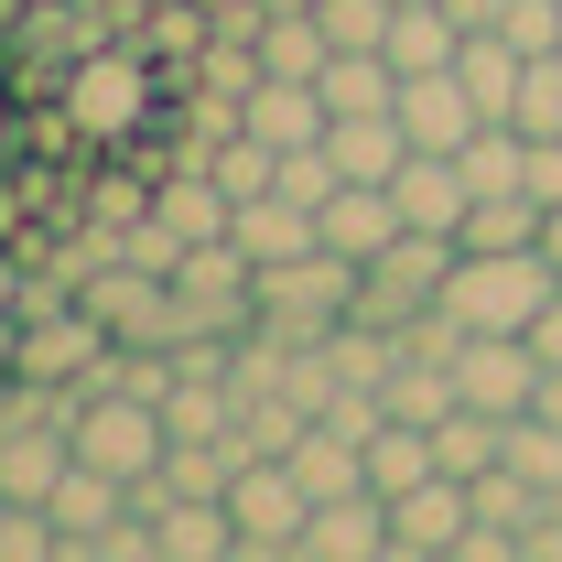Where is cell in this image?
<instances>
[{
    "mask_svg": "<svg viewBox=\"0 0 562 562\" xmlns=\"http://www.w3.org/2000/svg\"><path fill=\"white\" fill-rule=\"evenodd\" d=\"M541 216H552L541 195H476L454 238H465V249H541Z\"/></svg>",
    "mask_w": 562,
    "mask_h": 562,
    "instance_id": "cell-22",
    "label": "cell"
},
{
    "mask_svg": "<svg viewBox=\"0 0 562 562\" xmlns=\"http://www.w3.org/2000/svg\"><path fill=\"white\" fill-rule=\"evenodd\" d=\"M76 465V443H66V422L55 412H0V497H55V476Z\"/></svg>",
    "mask_w": 562,
    "mask_h": 562,
    "instance_id": "cell-11",
    "label": "cell"
},
{
    "mask_svg": "<svg viewBox=\"0 0 562 562\" xmlns=\"http://www.w3.org/2000/svg\"><path fill=\"white\" fill-rule=\"evenodd\" d=\"M66 443H76V465H98V476L140 487V476H162V454H173V422H162V401H140V390L87 379V390H76Z\"/></svg>",
    "mask_w": 562,
    "mask_h": 562,
    "instance_id": "cell-2",
    "label": "cell"
},
{
    "mask_svg": "<svg viewBox=\"0 0 562 562\" xmlns=\"http://www.w3.org/2000/svg\"><path fill=\"white\" fill-rule=\"evenodd\" d=\"M508 422L519 412H476V401H454V412L432 422V454H443V476H487V465H508Z\"/></svg>",
    "mask_w": 562,
    "mask_h": 562,
    "instance_id": "cell-18",
    "label": "cell"
},
{
    "mask_svg": "<svg viewBox=\"0 0 562 562\" xmlns=\"http://www.w3.org/2000/svg\"><path fill=\"white\" fill-rule=\"evenodd\" d=\"M292 476L314 497H347V487H368V443L336 432V422H303V432H292Z\"/></svg>",
    "mask_w": 562,
    "mask_h": 562,
    "instance_id": "cell-19",
    "label": "cell"
},
{
    "mask_svg": "<svg viewBox=\"0 0 562 562\" xmlns=\"http://www.w3.org/2000/svg\"><path fill=\"white\" fill-rule=\"evenodd\" d=\"M530 195L562 206V140H530Z\"/></svg>",
    "mask_w": 562,
    "mask_h": 562,
    "instance_id": "cell-28",
    "label": "cell"
},
{
    "mask_svg": "<svg viewBox=\"0 0 562 562\" xmlns=\"http://www.w3.org/2000/svg\"><path fill=\"white\" fill-rule=\"evenodd\" d=\"M227 238L249 249V271H271V260H303V249H325V238H314V206H303V195H281V184L238 195V206H227Z\"/></svg>",
    "mask_w": 562,
    "mask_h": 562,
    "instance_id": "cell-13",
    "label": "cell"
},
{
    "mask_svg": "<svg viewBox=\"0 0 562 562\" xmlns=\"http://www.w3.org/2000/svg\"><path fill=\"white\" fill-rule=\"evenodd\" d=\"M325 162H336L347 184H390V173L412 162V131H401L390 109H347V120H325Z\"/></svg>",
    "mask_w": 562,
    "mask_h": 562,
    "instance_id": "cell-15",
    "label": "cell"
},
{
    "mask_svg": "<svg viewBox=\"0 0 562 562\" xmlns=\"http://www.w3.org/2000/svg\"><path fill=\"white\" fill-rule=\"evenodd\" d=\"M497 33H508L519 55H552V44H562V0H508V11H497Z\"/></svg>",
    "mask_w": 562,
    "mask_h": 562,
    "instance_id": "cell-27",
    "label": "cell"
},
{
    "mask_svg": "<svg viewBox=\"0 0 562 562\" xmlns=\"http://www.w3.org/2000/svg\"><path fill=\"white\" fill-rule=\"evenodd\" d=\"M0 412H11V368H0Z\"/></svg>",
    "mask_w": 562,
    "mask_h": 562,
    "instance_id": "cell-33",
    "label": "cell"
},
{
    "mask_svg": "<svg viewBox=\"0 0 562 562\" xmlns=\"http://www.w3.org/2000/svg\"><path fill=\"white\" fill-rule=\"evenodd\" d=\"M422 476H443V454H432V422H379V432H368V487L401 497V487H422Z\"/></svg>",
    "mask_w": 562,
    "mask_h": 562,
    "instance_id": "cell-21",
    "label": "cell"
},
{
    "mask_svg": "<svg viewBox=\"0 0 562 562\" xmlns=\"http://www.w3.org/2000/svg\"><path fill=\"white\" fill-rule=\"evenodd\" d=\"M562 292L552 249H454V271H443V314L465 325V336H530V314Z\"/></svg>",
    "mask_w": 562,
    "mask_h": 562,
    "instance_id": "cell-1",
    "label": "cell"
},
{
    "mask_svg": "<svg viewBox=\"0 0 562 562\" xmlns=\"http://www.w3.org/2000/svg\"><path fill=\"white\" fill-rule=\"evenodd\" d=\"M314 238H325L336 260H357V271H368V260L401 238V195H390V184H336V195L314 206Z\"/></svg>",
    "mask_w": 562,
    "mask_h": 562,
    "instance_id": "cell-12",
    "label": "cell"
},
{
    "mask_svg": "<svg viewBox=\"0 0 562 562\" xmlns=\"http://www.w3.org/2000/svg\"><path fill=\"white\" fill-rule=\"evenodd\" d=\"M443 11H454V22L476 33V22H497V11H508V0H443Z\"/></svg>",
    "mask_w": 562,
    "mask_h": 562,
    "instance_id": "cell-31",
    "label": "cell"
},
{
    "mask_svg": "<svg viewBox=\"0 0 562 562\" xmlns=\"http://www.w3.org/2000/svg\"><path fill=\"white\" fill-rule=\"evenodd\" d=\"M454 249H465V238H443V227H401V238H390V249L357 271V314L401 336L412 314H432V303H443V271H454Z\"/></svg>",
    "mask_w": 562,
    "mask_h": 562,
    "instance_id": "cell-3",
    "label": "cell"
},
{
    "mask_svg": "<svg viewBox=\"0 0 562 562\" xmlns=\"http://www.w3.org/2000/svg\"><path fill=\"white\" fill-rule=\"evenodd\" d=\"M465 519H476L465 476H422V487H401V497H390V562H454Z\"/></svg>",
    "mask_w": 562,
    "mask_h": 562,
    "instance_id": "cell-6",
    "label": "cell"
},
{
    "mask_svg": "<svg viewBox=\"0 0 562 562\" xmlns=\"http://www.w3.org/2000/svg\"><path fill=\"white\" fill-rule=\"evenodd\" d=\"M541 249H552V271H562V206H552V216H541Z\"/></svg>",
    "mask_w": 562,
    "mask_h": 562,
    "instance_id": "cell-32",
    "label": "cell"
},
{
    "mask_svg": "<svg viewBox=\"0 0 562 562\" xmlns=\"http://www.w3.org/2000/svg\"><path fill=\"white\" fill-rule=\"evenodd\" d=\"M530 412H541V422H562V368H541V390H530Z\"/></svg>",
    "mask_w": 562,
    "mask_h": 562,
    "instance_id": "cell-30",
    "label": "cell"
},
{
    "mask_svg": "<svg viewBox=\"0 0 562 562\" xmlns=\"http://www.w3.org/2000/svg\"><path fill=\"white\" fill-rule=\"evenodd\" d=\"M454 44H465V22H454L443 0H401V11H390V44H379V55H390L401 76H422V66H454Z\"/></svg>",
    "mask_w": 562,
    "mask_h": 562,
    "instance_id": "cell-20",
    "label": "cell"
},
{
    "mask_svg": "<svg viewBox=\"0 0 562 562\" xmlns=\"http://www.w3.org/2000/svg\"><path fill=\"white\" fill-rule=\"evenodd\" d=\"M151 541H162V562H238V519H227V497H162Z\"/></svg>",
    "mask_w": 562,
    "mask_h": 562,
    "instance_id": "cell-16",
    "label": "cell"
},
{
    "mask_svg": "<svg viewBox=\"0 0 562 562\" xmlns=\"http://www.w3.org/2000/svg\"><path fill=\"white\" fill-rule=\"evenodd\" d=\"M508 465H519V476H530V487L552 497V487H562V422H541V412H519V422H508Z\"/></svg>",
    "mask_w": 562,
    "mask_h": 562,
    "instance_id": "cell-26",
    "label": "cell"
},
{
    "mask_svg": "<svg viewBox=\"0 0 562 562\" xmlns=\"http://www.w3.org/2000/svg\"><path fill=\"white\" fill-rule=\"evenodd\" d=\"M292 562H390V497L379 487H347V497H314Z\"/></svg>",
    "mask_w": 562,
    "mask_h": 562,
    "instance_id": "cell-8",
    "label": "cell"
},
{
    "mask_svg": "<svg viewBox=\"0 0 562 562\" xmlns=\"http://www.w3.org/2000/svg\"><path fill=\"white\" fill-rule=\"evenodd\" d=\"M530 390H541L530 336H465V347H454V401H476V412H530Z\"/></svg>",
    "mask_w": 562,
    "mask_h": 562,
    "instance_id": "cell-10",
    "label": "cell"
},
{
    "mask_svg": "<svg viewBox=\"0 0 562 562\" xmlns=\"http://www.w3.org/2000/svg\"><path fill=\"white\" fill-rule=\"evenodd\" d=\"M227 519H238V552H292L303 541V519H314V487L292 476V454H238V476H227Z\"/></svg>",
    "mask_w": 562,
    "mask_h": 562,
    "instance_id": "cell-5",
    "label": "cell"
},
{
    "mask_svg": "<svg viewBox=\"0 0 562 562\" xmlns=\"http://www.w3.org/2000/svg\"><path fill=\"white\" fill-rule=\"evenodd\" d=\"M390 120L412 131V151H465V140L487 131V120H476V98H465V76H454V66H422V76H401V98H390Z\"/></svg>",
    "mask_w": 562,
    "mask_h": 562,
    "instance_id": "cell-9",
    "label": "cell"
},
{
    "mask_svg": "<svg viewBox=\"0 0 562 562\" xmlns=\"http://www.w3.org/2000/svg\"><path fill=\"white\" fill-rule=\"evenodd\" d=\"M519 66H530V55H519V44H508L497 22H476V33L454 44V76H465L476 120H508V109H519Z\"/></svg>",
    "mask_w": 562,
    "mask_h": 562,
    "instance_id": "cell-17",
    "label": "cell"
},
{
    "mask_svg": "<svg viewBox=\"0 0 562 562\" xmlns=\"http://www.w3.org/2000/svg\"><path fill=\"white\" fill-rule=\"evenodd\" d=\"M390 195H401V227H465V206H476V184H465V162L454 151H412L401 173H390Z\"/></svg>",
    "mask_w": 562,
    "mask_h": 562,
    "instance_id": "cell-14",
    "label": "cell"
},
{
    "mask_svg": "<svg viewBox=\"0 0 562 562\" xmlns=\"http://www.w3.org/2000/svg\"><path fill=\"white\" fill-rule=\"evenodd\" d=\"M530 357H541V368H562V292L530 314Z\"/></svg>",
    "mask_w": 562,
    "mask_h": 562,
    "instance_id": "cell-29",
    "label": "cell"
},
{
    "mask_svg": "<svg viewBox=\"0 0 562 562\" xmlns=\"http://www.w3.org/2000/svg\"><path fill=\"white\" fill-rule=\"evenodd\" d=\"M76 131H98V140H131L140 120H151V109H162V87H151V76H140V55H87V66H76Z\"/></svg>",
    "mask_w": 562,
    "mask_h": 562,
    "instance_id": "cell-7",
    "label": "cell"
},
{
    "mask_svg": "<svg viewBox=\"0 0 562 562\" xmlns=\"http://www.w3.org/2000/svg\"><path fill=\"white\" fill-rule=\"evenodd\" d=\"M347 314H357V260H336V249H303V260H271L260 271V325H271L281 347H303V336H325Z\"/></svg>",
    "mask_w": 562,
    "mask_h": 562,
    "instance_id": "cell-4",
    "label": "cell"
},
{
    "mask_svg": "<svg viewBox=\"0 0 562 562\" xmlns=\"http://www.w3.org/2000/svg\"><path fill=\"white\" fill-rule=\"evenodd\" d=\"M314 87H325V109L347 120V109H390V98H401V66H390V55H325Z\"/></svg>",
    "mask_w": 562,
    "mask_h": 562,
    "instance_id": "cell-23",
    "label": "cell"
},
{
    "mask_svg": "<svg viewBox=\"0 0 562 562\" xmlns=\"http://www.w3.org/2000/svg\"><path fill=\"white\" fill-rule=\"evenodd\" d=\"M508 120H519L530 140H562V44L519 66V109H508Z\"/></svg>",
    "mask_w": 562,
    "mask_h": 562,
    "instance_id": "cell-25",
    "label": "cell"
},
{
    "mask_svg": "<svg viewBox=\"0 0 562 562\" xmlns=\"http://www.w3.org/2000/svg\"><path fill=\"white\" fill-rule=\"evenodd\" d=\"M390 11H401V0H314V22H325L336 55H379V44H390Z\"/></svg>",
    "mask_w": 562,
    "mask_h": 562,
    "instance_id": "cell-24",
    "label": "cell"
}]
</instances>
